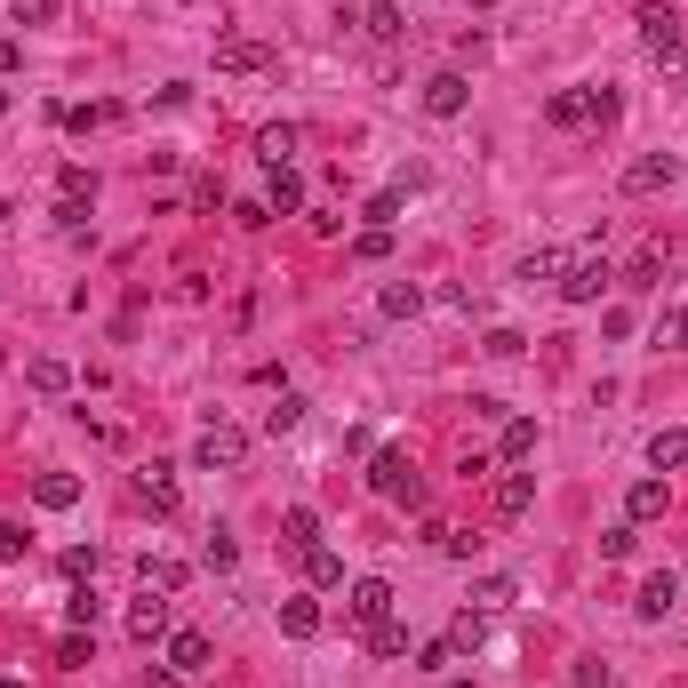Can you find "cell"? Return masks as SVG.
<instances>
[{
	"label": "cell",
	"instance_id": "11",
	"mask_svg": "<svg viewBox=\"0 0 688 688\" xmlns=\"http://www.w3.org/2000/svg\"><path fill=\"white\" fill-rule=\"evenodd\" d=\"M177 497H185V489H177V465H160V457H153V465H136V504L177 512Z\"/></svg>",
	"mask_w": 688,
	"mask_h": 688
},
{
	"label": "cell",
	"instance_id": "46",
	"mask_svg": "<svg viewBox=\"0 0 688 688\" xmlns=\"http://www.w3.org/2000/svg\"><path fill=\"white\" fill-rule=\"evenodd\" d=\"M569 688H608V665H601V657H584V665L569 673Z\"/></svg>",
	"mask_w": 688,
	"mask_h": 688
},
{
	"label": "cell",
	"instance_id": "48",
	"mask_svg": "<svg viewBox=\"0 0 688 688\" xmlns=\"http://www.w3.org/2000/svg\"><path fill=\"white\" fill-rule=\"evenodd\" d=\"M17 64H24V49H17V41H0V73H17Z\"/></svg>",
	"mask_w": 688,
	"mask_h": 688
},
{
	"label": "cell",
	"instance_id": "37",
	"mask_svg": "<svg viewBox=\"0 0 688 688\" xmlns=\"http://www.w3.org/2000/svg\"><path fill=\"white\" fill-rule=\"evenodd\" d=\"M56 192H64V200H96V177H88L81 160H64V168H56Z\"/></svg>",
	"mask_w": 688,
	"mask_h": 688
},
{
	"label": "cell",
	"instance_id": "47",
	"mask_svg": "<svg viewBox=\"0 0 688 688\" xmlns=\"http://www.w3.org/2000/svg\"><path fill=\"white\" fill-rule=\"evenodd\" d=\"M145 688H185V673L177 665H145Z\"/></svg>",
	"mask_w": 688,
	"mask_h": 688
},
{
	"label": "cell",
	"instance_id": "45",
	"mask_svg": "<svg viewBox=\"0 0 688 688\" xmlns=\"http://www.w3.org/2000/svg\"><path fill=\"white\" fill-rule=\"evenodd\" d=\"M64 616H73V625H81V633L96 625V593H88V584H81V593H73V601H64Z\"/></svg>",
	"mask_w": 688,
	"mask_h": 688
},
{
	"label": "cell",
	"instance_id": "20",
	"mask_svg": "<svg viewBox=\"0 0 688 688\" xmlns=\"http://www.w3.org/2000/svg\"><path fill=\"white\" fill-rule=\"evenodd\" d=\"M512 601H521V584H512V576H480V584H472V608H480V616H504Z\"/></svg>",
	"mask_w": 688,
	"mask_h": 688
},
{
	"label": "cell",
	"instance_id": "36",
	"mask_svg": "<svg viewBox=\"0 0 688 688\" xmlns=\"http://www.w3.org/2000/svg\"><path fill=\"white\" fill-rule=\"evenodd\" d=\"M633 553H640V529H633V521H616V529L601 536V561H633Z\"/></svg>",
	"mask_w": 688,
	"mask_h": 688
},
{
	"label": "cell",
	"instance_id": "42",
	"mask_svg": "<svg viewBox=\"0 0 688 688\" xmlns=\"http://www.w3.org/2000/svg\"><path fill=\"white\" fill-rule=\"evenodd\" d=\"M64 576L88 584V576H96V544H73V553H64Z\"/></svg>",
	"mask_w": 688,
	"mask_h": 688
},
{
	"label": "cell",
	"instance_id": "38",
	"mask_svg": "<svg viewBox=\"0 0 688 688\" xmlns=\"http://www.w3.org/2000/svg\"><path fill=\"white\" fill-rule=\"evenodd\" d=\"M24 376H32V393H64V385H73V368H64V361H32Z\"/></svg>",
	"mask_w": 688,
	"mask_h": 688
},
{
	"label": "cell",
	"instance_id": "51",
	"mask_svg": "<svg viewBox=\"0 0 688 688\" xmlns=\"http://www.w3.org/2000/svg\"><path fill=\"white\" fill-rule=\"evenodd\" d=\"M480 9H489V0H480Z\"/></svg>",
	"mask_w": 688,
	"mask_h": 688
},
{
	"label": "cell",
	"instance_id": "27",
	"mask_svg": "<svg viewBox=\"0 0 688 688\" xmlns=\"http://www.w3.org/2000/svg\"><path fill=\"white\" fill-rule=\"evenodd\" d=\"M361 640H368V657H385V665H393V657H408V625H393V616H385L376 633H361Z\"/></svg>",
	"mask_w": 688,
	"mask_h": 688
},
{
	"label": "cell",
	"instance_id": "40",
	"mask_svg": "<svg viewBox=\"0 0 688 688\" xmlns=\"http://www.w3.org/2000/svg\"><path fill=\"white\" fill-rule=\"evenodd\" d=\"M353 257H361V264H376V257H393V225H368V232L353 240Z\"/></svg>",
	"mask_w": 688,
	"mask_h": 688
},
{
	"label": "cell",
	"instance_id": "39",
	"mask_svg": "<svg viewBox=\"0 0 688 688\" xmlns=\"http://www.w3.org/2000/svg\"><path fill=\"white\" fill-rule=\"evenodd\" d=\"M9 17H17V24H56L64 0H9Z\"/></svg>",
	"mask_w": 688,
	"mask_h": 688
},
{
	"label": "cell",
	"instance_id": "3",
	"mask_svg": "<svg viewBox=\"0 0 688 688\" xmlns=\"http://www.w3.org/2000/svg\"><path fill=\"white\" fill-rule=\"evenodd\" d=\"M240 457H249V432H240V425H200V440H192V465L200 472H240Z\"/></svg>",
	"mask_w": 688,
	"mask_h": 688
},
{
	"label": "cell",
	"instance_id": "25",
	"mask_svg": "<svg viewBox=\"0 0 688 688\" xmlns=\"http://www.w3.org/2000/svg\"><path fill=\"white\" fill-rule=\"evenodd\" d=\"M281 633L289 640H313L321 633V601H281Z\"/></svg>",
	"mask_w": 688,
	"mask_h": 688
},
{
	"label": "cell",
	"instance_id": "9",
	"mask_svg": "<svg viewBox=\"0 0 688 688\" xmlns=\"http://www.w3.org/2000/svg\"><path fill=\"white\" fill-rule=\"evenodd\" d=\"M136 584H145V593H160V601H177L185 584H192V569H185L177 553H145V561H136Z\"/></svg>",
	"mask_w": 688,
	"mask_h": 688
},
{
	"label": "cell",
	"instance_id": "30",
	"mask_svg": "<svg viewBox=\"0 0 688 688\" xmlns=\"http://www.w3.org/2000/svg\"><path fill=\"white\" fill-rule=\"evenodd\" d=\"M304 576H313L321 593H329V584H344V561L329 553V544H304Z\"/></svg>",
	"mask_w": 688,
	"mask_h": 688
},
{
	"label": "cell",
	"instance_id": "7",
	"mask_svg": "<svg viewBox=\"0 0 688 688\" xmlns=\"http://www.w3.org/2000/svg\"><path fill=\"white\" fill-rule=\"evenodd\" d=\"M344 616H353L361 633H376V625L393 616V584H385V576H361L353 593H344Z\"/></svg>",
	"mask_w": 688,
	"mask_h": 688
},
{
	"label": "cell",
	"instance_id": "13",
	"mask_svg": "<svg viewBox=\"0 0 688 688\" xmlns=\"http://www.w3.org/2000/svg\"><path fill=\"white\" fill-rule=\"evenodd\" d=\"M128 640H145V648L168 640V601H160V593H136V601H128Z\"/></svg>",
	"mask_w": 688,
	"mask_h": 688
},
{
	"label": "cell",
	"instance_id": "50",
	"mask_svg": "<svg viewBox=\"0 0 688 688\" xmlns=\"http://www.w3.org/2000/svg\"><path fill=\"white\" fill-rule=\"evenodd\" d=\"M0 688H24V680H0Z\"/></svg>",
	"mask_w": 688,
	"mask_h": 688
},
{
	"label": "cell",
	"instance_id": "6",
	"mask_svg": "<svg viewBox=\"0 0 688 688\" xmlns=\"http://www.w3.org/2000/svg\"><path fill=\"white\" fill-rule=\"evenodd\" d=\"M680 177V153H640V160H625V177H616V185H625L633 200H648V192H665Z\"/></svg>",
	"mask_w": 688,
	"mask_h": 688
},
{
	"label": "cell",
	"instance_id": "29",
	"mask_svg": "<svg viewBox=\"0 0 688 688\" xmlns=\"http://www.w3.org/2000/svg\"><path fill=\"white\" fill-rule=\"evenodd\" d=\"M232 561H240V544H232V529H209V536H200V569H217V576H225Z\"/></svg>",
	"mask_w": 688,
	"mask_h": 688
},
{
	"label": "cell",
	"instance_id": "4",
	"mask_svg": "<svg viewBox=\"0 0 688 688\" xmlns=\"http://www.w3.org/2000/svg\"><path fill=\"white\" fill-rule=\"evenodd\" d=\"M633 24H640V41H648V56H657V64H688V41H680V17L665 9V0H648V9H640Z\"/></svg>",
	"mask_w": 688,
	"mask_h": 688
},
{
	"label": "cell",
	"instance_id": "19",
	"mask_svg": "<svg viewBox=\"0 0 688 688\" xmlns=\"http://www.w3.org/2000/svg\"><path fill=\"white\" fill-rule=\"evenodd\" d=\"M264 209H272V217H296V209H304V177H296V168H272Z\"/></svg>",
	"mask_w": 688,
	"mask_h": 688
},
{
	"label": "cell",
	"instance_id": "44",
	"mask_svg": "<svg viewBox=\"0 0 688 688\" xmlns=\"http://www.w3.org/2000/svg\"><path fill=\"white\" fill-rule=\"evenodd\" d=\"M449 665H457L449 640H425V648H417V673H449Z\"/></svg>",
	"mask_w": 688,
	"mask_h": 688
},
{
	"label": "cell",
	"instance_id": "8",
	"mask_svg": "<svg viewBox=\"0 0 688 688\" xmlns=\"http://www.w3.org/2000/svg\"><path fill=\"white\" fill-rule=\"evenodd\" d=\"M217 73H272V49L257 32H225L217 41Z\"/></svg>",
	"mask_w": 688,
	"mask_h": 688
},
{
	"label": "cell",
	"instance_id": "1",
	"mask_svg": "<svg viewBox=\"0 0 688 688\" xmlns=\"http://www.w3.org/2000/svg\"><path fill=\"white\" fill-rule=\"evenodd\" d=\"M553 128H593V121H616V88H561L553 105H544Z\"/></svg>",
	"mask_w": 688,
	"mask_h": 688
},
{
	"label": "cell",
	"instance_id": "5",
	"mask_svg": "<svg viewBox=\"0 0 688 688\" xmlns=\"http://www.w3.org/2000/svg\"><path fill=\"white\" fill-rule=\"evenodd\" d=\"M616 281V272H608V257L601 249H584V257H569V272H561V296L569 304H601V289Z\"/></svg>",
	"mask_w": 688,
	"mask_h": 688
},
{
	"label": "cell",
	"instance_id": "17",
	"mask_svg": "<svg viewBox=\"0 0 688 688\" xmlns=\"http://www.w3.org/2000/svg\"><path fill=\"white\" fill-rule=\"evenodd\" d=\"M296 145H304V128H296V121H272V128L257 136V153H264V168H296Z\"/></svg>",
	"mask_w": 688,
	"mask_h": 688
},
{
	"label": "cell",
	"instance_id": "14",
	"mask_svg": "<svg viewBox=\"0 0 688 688\" xmlns=\"http://www.w3.org/2000/svg\"><path fill=\"white\" fill-rule=\"evenodd\" d=\"M209 657H217V640H209V633H192V625H185V633H168V665H177L185 680H192V673H209Z\"/></svg>",
	"mask_w": 688,
	"mask_h": 688
},
{
	"label": "cell",
	"instance_id": "2",
	"mask_svg": "<svg viewBox=\"0 0 688 688\" xmlns=\"http://www.w3.org/2000/svg\"><path fill=\"white\" fill-rule=\"evenodd\" d=\"M368 489H376V497H393V504H425V480H417V465H408V449H376Z\"/></svg>",
	"mask_w": 688,
	"mask_h": 688
},
{
	"label": "cell",
	"instance_id": "10",
	"mask_svg": "<svg viewBox=\"0 0 688 688\" xmlns=\"http://www.w3.org/2000/svg\"><path fill=\"white\" fill-rule=\"evenodd\" d=\"M417 105H425L432 121H457V113L472 105V81H465V73H432V81H425V96H417Z\"/></svg>",
	"mask_w": 688,
	"mask_h": 688
},
{
	"label": "cell",
	"instance_id": "16",
	"mask_svg": "<svg viewBox=\"0 0 688 688\" xmlns=\"http://www.w3.org/2000/svg\"><path fill=\"white\" fill-rule=\"evenodd\" d=\"M489 504H497V521H521V512L536 504V472H504Z\"/></svg>",
	"mask_w": 688,
	"mask_h": 688
},
{
	"label": "cell",
	"instance_id": "34",
	"mask_svg": "<svg viewBox=\"0 0 688 688\" xmlns=\"http://www.w3.org/2000/svg\"><path fill=\"white\" fill-rule=\"evenodd\" d=\"M281 529H289V544L304 553V544H321V512H313V504H289V521H281Z\"/></svg>",
	"mask_w": 688,
	"mask_h": 688
},
{
	"label": "cell",
	"instance_id": "21",
	"mask_svg": "<svg viewBox=\"0 0 688 688\" xmlns=\"http://www.w3.org/2000/svg\"><path fill=\"white\" fill-rule=\"evenodd\" d=\"M440 640H449V657H472V648L489 640V616H480V608H465V616H457V625L440 633Z\"/></svg>",
	"mask_w": 688,
	"mask_h": 688
},
{
	"label": "cell",
	"instance_id": "18",
	"mask_svg": "<svg viewBox=\"0 0 688 688\" xmlns=\"http://www.w3.org/2000/svg\"><path fill=\"white\" fill-rule=\"evenodd\" d=\"M32 504H41V512H73L81 504V480L73 472H41V480H32Z\"/></svg>",
	"mask_w": 688,
	"mask_h": 688
},
{
	"label": "cell",
	"instance_id": "33",
	"mask_svg": "<svg viewBox=\"0 0 688 688\" xmlns=\"http://www.w3.org/2000/svg\"><path fill=\"white\" fill-rule=\"evenodd\" d=\"M296 425H304V400H296V393H281V400L264 408V432H272V440H281V432H296Z\"/></svg>",
	"mask_w": 688,
	"mask_h": 688
},
{
	"label": "cell",
	"instance_id": "49",
	"mask_svg": "<svg viewBox=\"0 0 688 688\" xmlns=\"http://www.w3.org/2000/svg\"><path fill=\"white\" fill-rule=\"evenodd\" d=\"M440 688H480V680H440Z\"/></svg>",
	"mask_w": 688,
	"mask_h": 688
},
{
	"label": "cell",
	"instance_id": "22",
	"mask_svg": "<svg viewBox=\"0 0 688 688\" xmlns=\"http://www.w3.org/2000/svg\"><path fill=\"white\" fill-rule=\"evenodd\" d=\"M648 465H657V472H688V432H657V440H648Z\"/></svg>",
	"mask_w": 688,
	"mask_h": 688
},
{
	"label": "cell",
	"instance_id": "31",
	"mask_svg": "<svg viewBox=\"0 0 688 688\" xmlns=\"http://www.w3.org/2000/svg\"><path fill=\"white\" fill-rule=\"evenodd\" d=\"M657 344L665 353H688V304H665L657 313Z\"/></svg>",
	"mask_w": 688,
	"mask_h": 688
},
{
	"label": "cell",
	"instance_id": "24",
	"mask_svg": "<svg viewBox=\"0 0 688 688\" xmlns=\"http://www.w3.org/2000/svg\"><path fill=\"white\" fill-rule=\"evenodd\" d=\"M497 449H504V465H529V457H536V425H529V417H504V440H497Z\"/></svg>",
	"mask_w": 688,
	"mask_h": 688
},
{
	"label": "cell",
	"instance_id": "23",
	"mask_svg": "<svg viewBox=\"0 0 688 688\" xmlns=\"http://www.w3.org/2000/svg\"><path fill=\"white\" fill-rule=\"evenodd\" d=\"M376 304H385V321H417V313H425V289H417V281H393Z\"/></svg>",
	"mask_w": 688,
	"mask_h": 688
},
{
	"label": "cell",
	"instance_id": "15",
	"mask_svg": "<svg viewBox=\"0 0 688 688\" xmlns=\"http://www.w3.org/2000/svg\"><path fill=\"white\" fill-rule=\"evenodd\" d=\"M673 601H680V576H673V569H657V576H648L640 593H633V608L648 616V625H665V616H673Z\"/></svg>",
	"mask_w": 688,
	"mask_h": 688
},
{
	"label": "cell",
	"instance_id": "43",
	"mask_svg": "<svg viewBox=\"0 0 688 688\" xmlns=\"http://www.w3.org/2000/svg\"><path fill=\"white\" fill-rule=\"evenodd\" d=\"M56 665H88V633H81V625L56 640Z\"/></svg>",
	"mask_w": 688,
	"mask_h": 688
},
{
	"label": "cell",
	"instance_id": "26",
	"mask_svg": "<svg viewBox=\"0 0 688 688\" xmlns=\"http://www.w3.org/2000/svg\"><path fill=\"white\" fill-rule=\"evenodd\" d=\"M113 121H121V105H64V128H73V136H96Z\"/></svg>",
	"mask_w": 688,
	"mask_h": 688
},
{
	"label": "cell",
	"instance_id": "41",
	"mask_svg": "<svg viewBox=\"0 0 688 688\" xmlns=\"http://www.w3.org/2000/svg\"><path fill=\"white\" fill-rule=\"evenodd\" d=\"M24 553H32V536H24L17 521H0V569H17Z\"/></svg>",
	"mask_w": 688,
	"mask_h": 688
},
{
	"label": "cell",
	"instance_id": "35",
	"mask_svg": "<svg viewBox=\"0 0 688 688\" xmlns=\"http://www.w3.org/2000/svg\"><path fill=\"white\" fill-rule=\"evenodd\" d=\"M480 353H489V361H521L529 336H521V329H489V336H480Z\"/></svg>",
	"mask_w": 688,
	"mask_h": 688
},
{
	"label": "cell",
	"instance_id": "32",
	"mask_svg": "<svg viewBox=\"0 0 688 688\" xmlns=\"http://www.w3.org/2000/svg\"><path fill=\"white\" fill-rule=\"evenodd\" d=\"M361 24H368V32H376V41H408V17H400V9H393V0H376V9H368V17H361Z\"/></svg>",
	"mask_w": 688,
	"mask_h": 688
},
{
	"label": "cell",
	"instance_id": "28",
	"mask_svg": "<svg viewBox=\"0 0 688 688\" xmlns=\"http://www.w3.org/2000/svg\"><path fill=\"white\" fill-rule=\"evenodd\" d=\"M561 272H569V257H561V249H536V257H521V281H529V289H536V281H553V289H561Z\"/></svg>",
	"mask_w": 688,
	"mask_h": 688
},
{
	"label": "cell",
	"instance_id": "12",
	"mask_svg": "<svg viewBox=\"0 0 688 688\" xmlns=\"http://www.w3.org/2000/svg\"><path fill=\"white\" fill-rule=\"evenodd\" d=\"M665 512H673V480H633V489H625V521L640 529V521H665Z\"/></svg>",
	"mask_w": 688,
	"mask_h": 688
}]
</instances>
